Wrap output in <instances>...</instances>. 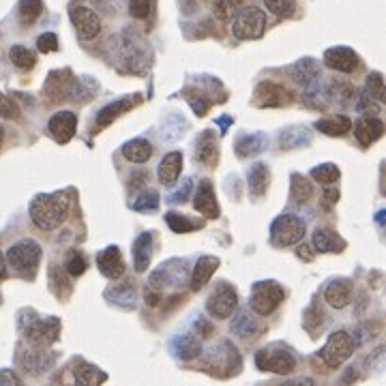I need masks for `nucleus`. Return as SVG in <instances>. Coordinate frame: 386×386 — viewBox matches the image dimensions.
I'll return each mask as SVG.
<instances>
[{
	"label": "nucleus",
	"mask_w": 386,
	"mask_h": 386,
	"mask_svg": "<svg viewBox=\"0 0 386 386\" xmlns=\"http://www.w3.org/2000/svg\"><path fill=\"white\" fill-rule=\"evenodd\" d=\"M307 232V225L305 221L298 217V215H292V212H285V215H279L273 225H271V241L275 247H290V245H296L302 241Z\"/></svg>",
	"instance_id": "20e7f679"
},
{
	"label": "nucleus",
	"mask_w": 386,
	"mask_h": 386,
	"mask_svg": "<svg viewBox=\"0 0 386 386\" xmlns=\"http://www.w3.org/2000/svg\"><path fill=\"white\" fill-rule=\"evenodd\" d=\"M166 221H168L170 229L176 232V234H189V232H193L195 227H202V223H198V221H193L181 212H174V210H170L166 215Z\"/></svg>",
	"instance_id": "e433bc0d"
},
{
	"label": "nucleus",
	"mask_w": 386,
	"mask_h": 386,
	"mask_svg": "<svg viewBox=\"0 0 386 386\" xmlns=\"http://www.w3.org/2000/svg\"><path fill=\"white\" fill-rule=\"evenodd\" d=\"M67 273H69V277H82L84 273H86V258L80 254V251H71L69 254V258H67Z\"/></svg>",
	"instance_id": "c03bdc74"
},
{
	"label": "nucleus",
	"mask_w": 386,
	"mask_h": 386,
	"mask_svg": "<svg viewBox=\"0 0 386 386\" xmlns=\"http://www.w3.org/2000/svg\"><path fill=\"white\" fill-rule=\"evenodd\" d=\"M152 256V234L150 232H142L133 243V266L137 273H144L150 264Z\"/></svg>",
	"instance_id": "c85d7f7f"
},
{
	"label": "nucleus",
	"mask_w": 386,
	"mask_h": 386,
	"mask_svg": "<svg viewBox=\"0 0 386 386\" xmlns=\"http://www.w3.org/2000/svg\"><path fill=\"white\" fill-rule=\"evenodd\" d=\"M16 361H18V365H20L26 373H30V375H39V373L47 371V369L54 365L56 356H54L52 352H45V348H37V346H24V344H20V346H18Z\"/></svg>",
	"instance_id": "f8f14e48"
},
{
	"label": "nucleus",
	"mask_w": 386,
	"mask_h": 386,
	"mask_svg": "<svg viewBox=\"0 0 386 386\" xmlns=\"http://www.w3.org/2000/svg\"><path fill=\"white\" fill-rule=\"evenodd\" d=\"M256 108H283L292 103V93L275 82H260L254 91Z\"/></svg>",
	"instance_id": "ddd939ff"
},
{
	"label": "nucleus",
	"mask_w": 386,
	"mask_h": 386,
	"mask_svg": "<svg viewBox=\"0 0 386 386\" xmlns=\"http://www.w3.org/2000/svg\"><path fill=\"white\" fill-rule=\"evenodd\" d=\"M296 256H298L300 260H305V262H312L314 256H316V249H312L309 245H300V247L296 249Z\"/></svg>",
	"instance_id": "864d4df0"
},
{
	"label": "nucleus",
	"mask_w": 386,
	"mask_h": 386,
	"mask_svg": "<svg viewBox=\"0 0 386 386\" xmlns=\"http://www.w3.org/2000/svg\"><path fill=\"white\" fill-rule=\"evenodd\" d=\"M234 333H239L241 337H249V335H256V331H258V327H256V322L254 320H249L245 314H241L239 318H237V322H234Z\"/></svg>",
	"instance_id": "8fccbe9b"
},
{
	"label": "nucleus",
	"mask_w": 386,
	"mask_h": 386,
	"mask_svg": "<svg viewBox=\"0 0 386 386\" xmlns=\"http://www.w3.org/2000/svg\"><path fill=\"white\" fill-rule=\"evenodd\" d=\"M193 157L198 164L206 168H215L219 164V137L212 129H206L200 133V137L195 140Z\"/></svg>",
	"instance_id": "2eb2a0df"
},
{
	"label": "nucleus",
	"mask_w": 386,
	"mask_h": 386,
	"mask_svg": "<svg viewBox=\"0 0 386 386\" xmlns=\"http://www.w3.org/2000/svg\"><path fill=\"white\" fill-rule=\"evenodd\" d=\"M183 172V152L174 150V152H168L166 157L161 159L159 164V170H157V176H159V183L161 185H174L178 181Z\"/></svg>",
	"instance_id": "b1692460"
},
{
	"label": "nucleus",
	"mask_w": 386,
	"mask_h": 386,
	"mask_svg": "<svg viewBox=\"0 0 386 386\" xmlns=\"http://www.w3.org/2000/svg\"><path fill=\"white\" fill-rule=\"evenodd\" d=\"M283 298H285V290L281 288V283L273 279L258 281L254 283V290H251V309L258 316H271L283 302Z\"/></svg>",
	"instance_id": "39448f33"
},
{
	"label": "nucleus",
	"mask_w": 386,
	"mask_h": 386,
	"mask_svg": "<svg viewBox=\"0 0 386 386\" xmlns=\"http://www.w3.org/2000/svg\"><path fill=\"white\" fill-rule=\"evenodd\" d=\"M154 9V0H131L129 3V11L135 20H146L150 18Z\"/></svg>",
	"instance_id": "de8ad7c7"
},
{
	"label": "nucleus",
	"mask_w": 386,
	"mask_h": 386,
	"mask_svg": "<svg viewBox=\"0 0 386 386\" xmlns=\"http://www.w3.org/2000/svg\"><path fill=\"white\" fill-rule=\"evenodd\" d=\"M47 129L52 133V137L58 142V144H67L73 135H75V129H77V116L73 112H56L50 123H47Z\"/></svg>",
	"instance_id": "aec40b11"
},
{
	"label": "nucleus",
	"mask_w": 386,
	"mask_h": 386,
	"mask_svg": "<svg viewBox=\"0 0 386 386\" xmlns=\"http://www.w3.org/2000/svg\"><path fill=\"white\" fill-rule=\"evenodd\" d=\"M183 97L189 101V106L193 108V112L198 114V116H206V112H208V108H210V103H212V99H208L202 91H198V89H185L183 91Z\"/></svg>",
	"instance_id": "58836bf2"
},
{
	"label": "nucleus",
	"mask_w": 386,
	"mask_h": 386,
	"mask_svg": "<svg viewBox=\"0 0 386 386\" xmlns=\"http://www.w3.org/2000/svg\"><path fill=\"white\" fill-rule=\"evenodd\" d=\"M191 189H193V183H191L189 178H187V181H183V189H176V191L170 195V202H174V204H176V202H185V200H187V195L191 193Z\"/></svg>",
	"instance_id": "603ef678"
},
{
	"label": "nucleus",
	"mask_w": 386,
	"mask_h": 386,
	"mask_svg": "<svg viewBox=\"0 0 386 386\" xmlns=\"http://www.w3.org/2000/svg\"><path fill=\"white\" fill-rule=\"evenodd\" d=\"M354 352V341L346 331H337L329 337L327 346L320 350V358L324 361L327 367L337 369L341 367Z\"/></svg>",
	"instance_id": "9b49d317"
},
{
	"label": "nucleus",
	"mask_w": 386,
	"mask_h": 386,
	"mask_svg": "<svg viewBox=\"0 0 386 386\" xmlns=\"http://www.w3.org/2000/svg\"><path fill=\"white\" fill-rule=\"evenodd\" d=\"M239 307V294L234 290V285H229L227 281H221L215 285V290L210 292L208 300H206V312L215 318V320H225L234 314V309Z\"/></svg>",
	"instance_id": "6e6552de"
},
{
	"label": "nucleus",
	"mask_w": 386,
	"mask_h": 386,
	"mask_svg": "<svg viewBox=\"0 0 386 386\" xmlns=\"http://www.w3.org/2000/svg\"><path fill=\"white\" fill-rule=\"evenodd\" d=\"M324 298L331 307L335 309H344L350 305V298H352V281L346 279V277H337L333 279L327 290H324Z\"/></svg>",
	"instance_id": "4be33fe9"
},
{
	"label": "nucleus",
	"mask_w": 386,
	"mask_h": 386,
	"mask_svg": "<svg viewBox=\"0 0 386 386\" xmlns=\"http://www.w3.org/2000/svg\"><path fill=\"white\" fill-rule=\"evenodd\" d=\"M312 178L318 181L320 185H335L341 178V170L335 164H322L312 170Z\"/></svg>",
	"instance_id": "ea45409f"
},
{
	"label": "nucleus",
	"mask_w": 386,
	"mask_h": 386,
	"mask_svg": "<svg viewBox=\"0 0 386 386\" xmlns=\"http://www.w3.org/2000/svg\"><path fill=\"white\" fill-rule=\"evenodd\" d=\"M120 58L127 62V69L135 73V71H140L137 64H146L148 67L150 52H148V47L140 39H135L133 35L125 33L123 35V43H120Z\"/></svg>",
	"instance_id": "dca6fc26"
},
{
	"label": "nucleus",
	"mask_w": 386,
	"mask_h": 386,
	"mask_svg": "<svg viewBox=\"0 0 386 386\" xmlns=\"http://www.w3.org/2000/svg\"><path fill=\"white\" fill-rule=\"evenodd\" d=\"M324 64L329 69H335V71H341V73H352V71L358 69L361 58H358V54L354 50L337 45V47H331V50L324 52Z\"/></svg>",
	"instance_id": "f3484780"
},
{
	"label": "nucleus",
	"mask_w": 386,
	"mask_h": 386,
	"mask_svg": "<svg viewBox=\"0 0 386 386\" xmlns=\"http://www.w3.org/2000/svg\"><path fill=\"white\" fill-rule=\"evenodd\" d=\"M0 116L7 118V120L20 118V108H18V103H16L11 97L3 95V93H0Z\"/></svg>",
	"instance_id": "09e8293b"
},
{
	"label": "nucleus",
	"mask_w": 386,
	"mask_h": 386,
	"mask_svg": "<svg viewBox=\"0 0 386 386\" xmlns=\"http://www.w3.org/2000/svg\"><path fill=\"white\" fill-rule=\"evenodd\" d=\"M256 365L262 371H273V373H279V375H288V373H292L296 369V358L281 344H273L268 348H262L256 354Z\"/></svg>",
	"instance_id": "423d86ee"
},
{
	"label": "nucleus",
	"mask_w": 386,
	"mask_h": 386,
	"mask_svg": "<svg viewBox=\"0 0 386 386\" xmlns=\"http://www.w3.org/2000/svg\"><path fill=\"white\" fill-rule=\"evenodd\" d=\"M204 367L210 369L217 378L237 375L241 369V354H239L237 346H232L229 341H223L217 350H210L208 363Z\"/></svg>",
	"instance_id": "1a4fd4ad"
},
{
	"label": "nucleus",
	"mask_w": 386,
	"mask_h": 386,
	"mask_svg": "<svg viewBox=\"0 0 386 386\" xmlns=\"http://www.w3.org/2000/svg\"><path fill=\"white\" fill-rule=\"evenodd\" d=\"M73 71L71 69H60V71H52L45 80L43 86V95L50 103H58L71 97V89H73Z\"/></svg>",
	"instance_id": "4468645a"
},
{
	"label": "nucleus",
	"mask_w": 386,
	"mask_h": 386,
	"mask_svg": "<svg viewBox=\"0 0 386 386\" xmlns=\"http://www.w3.org/2000/svg\"><path fill=\"white\" fill-rule=\"evenodd\" d=\"M367 95H369V97H375L378 101H384V99H386L384 77H382V73L373 71V73L367 75Z\"/></svg>",
	"instance_id": "49530a36"
},
{
	"label": "nucleus",
	"mask_w": 386,
	"mask_h": 386,
	"mask_svg": "<svg viewBox=\"0 0 386 386\" xmlns=\"http://www.w3.org/2000/svg\"><path fill=\"white\" fill-rule=\"evenodd\" d=\"M294 82H298L300 86L309 89L314 86L318 80H320V67L312 60V58H302L300 62H296L292 69H290Z\"/></svg>",
	"instance_id": "bb28decb"
},
{
	"label": "nucleus",
	"mask_w": 386,
	"mask_h": 386,
	"mask_svg": "<svg viewBox=\"0 0 386 386\" xmlns=\"http://www.w3.org/2000/svg\"><path fill=\"white\" fill-rule=\"evenodd\" d=\"M337 200H339V191L337 189H327L324 191V202L327 204H337Z\"/></svg>",
	"instance_id": "6e6d98bb"
},
{
	"label": "nucleus",
	"mask_w": 386,
	"mask_h": 386,
	"mask_svg": "<svg viewBox=\"0 0 386 386\" xmlns=\"http://www.w3.org/2000/svg\"><path fill=\"white\" fill-rule=\"evenodd\" d=\"M193 208L204 215L206 219H219L221 208L217 204V195H215V187L210 181H202L198 185V191L193 193Z\"/></svg>",
	"instance_id": "6ab92c4d"
},
{
	"label": "nucleus",
	"mask_w": 386,
	"mask_h": 386,
	"mask_svg": "<svg viewBox=\"0 0 386 386\" xmlns=\"http://www.w3.org/2000/svg\"><path fill=\"white\" fill-rule=\"evenodd\" d=\"M3 137H5V133H3V127H0V146H3Z\"/></svg>",
	"instance_id": "bf43d9fd"
},
{
	"label": "nucleus",
	"mask_w": 386,
	"mask_h": 386,
	"mask_svg": "<svg viewBox=\"0 0 386 386\" xmlns=\"http://www.w3.org/2000/svg\"><path fill=\"white\" fill-rule=\"evenodd\" d=\"M202 352V346H200V339L193 337V335H185L178 339V346H176V356H181L183 361H191L195 356H200Z\"/></svg>",
	"instance_id": "a19ab883"
},
{
	"label": "nucleus",
	"mask_w": 386,
	"mask_h": 386,
	"mask_svg": "<svg viewBox=\"0 0 386 386\" xmlns=\"http://www.w3.org/2000/svg\"><path fill=\"white\" fill-rule=\"evenodd\" d=\"M69 18H71V24H73L77 37L84 41L95 39L101 33V18L89 5H82V3H77V0H73L69 5Z\"/></svg>",
	"instance_id": "9d476101"
},
{
	"label": "nucleus",
	"mask_w": 386,
	"mask_h": 386,
	"mask_svg": "<svg viewBox=\"0 0 386 386\" xmlns=\"http://www.w3.org/2000/svg\"><path fill=\"white\" fill-rule=\"evenodd\" d=\"M266 30V13L258 7H245L234 16L232 22V33L237 39L249 41V39H260Z\"/></svg>",
	"instance_id": "0eeeda50"
},
{
	"label": "nucleus",
	"mask_w": 386,
	"mask_h": 386,
	"mask_svg": "<svg viewBox=\"0 0 386 386\" xmlns=\"http://www.w3.org/2000/svg\"><path fill=\"white\" fill-rule=\"evenodd\" d=\"M384 133V123L380 118H363L354 125V135L361 146H371Z\"/></svg>",
	"instance_id": "a878e982"
},
{
	"label": "nucleus",
	"mask_w": 386,
	"mask_h": 386,
	"mask_svg": "<svg viewBox=\"0 0 386 386\" xmlns=\"http://www.w3.org/2000/svg\"><path fill=\"white\" fill-rule=\"evenodd\" d=\"M146 181H148V172H137V174H133V176H131V189L142 187Z\"/></svg>",
	"instance_id": "5fc2aeb1"
},
{
	"label": "nucleus",
	"mask_w": 386,
	"mask_h": 386,
	"mask_svg": "<svg viewBox=\"0 0 386 386\" xmlns=\"http://www.w3.org/2000/svg\"><path fill=\"white\" fill-rule=\"evenodd\" d=\"M210 333H212V331H210V324L200 322V333H198V335H200V337H210Z\"/></svg>",
	"instance_id": "4d7b16f0"
},
{
	"label": "nucleus",
	"mask_w": 386,
	"mask_h": 386,
	"mask_svg": "<svg viewBox=\"0 0 386 386\" xmlns=\"http://www.w3.org/2000/svg\"><path fill=\"white\" fill-rule=\"evenodd\" d=\"M264 5L277 18H290L296 9V0H264Z\"/></svg>",
	"instance_id": "a18cd8bd"
},
{
	"label": "nucleus",
	"mask_w": 386,
	"mask_h": 386,
	"mask_svg": "<svg viewBox=\"0 0 386 386\" xmlns=\"http://www.w3.org/2000/svg\"><path fill=\"white\" fill-rule=\"evenodd\" d=\"M142 103V97L140 95H131V97H123V99H116L112 103H108L106 108H101V112L97 114V127L103 129V127H110L116 118H120L123 114L131 112L133 108H137Z\"/></svg>",
	"instance_id": "a211bd4d"
},
{
	"label": "nucleus",
	"mask_w": 386,
	"mask_h": 386,
	"mask_svg": "<svg viewBox=\"0 0 386 386\" xmlns=\"http://www.w3.org/2000/svg\"><path fill=\"white\" fill-rule=\"evenodd\" d=\"M316 129L324 135H346L350 129H352V120L344 114H337V116H331V118H322L316 123Z\"/></svg>",
	"instance_id": "2f4dec72"
},
{
	"label": "nucleus",
	"mask_w": 386,
	"mask_h": 386,
	"mask_svg": "<svg viewBox=\"0 0 386 386\" xmlns=\"http://www.w3.org/2000/svg\"><path fill=\"white\" fill-rule=\"evenodd\" d=\"M18 13L24 26H33L43 13V0H20Z\"/></svg>",
	"instance_id": "f704fd0d"
},
{
	"label": "nucleus",
	"mask_w": 386,
	"mask_h": 386,
	"mask_svg": "<svg viewBox=\"0 0 386 386\" xmlns=\"http://www.w3.org/2000/svg\"><path fill=\"white\" fill-rule=\"evenodd\" d=\"M131 208L133 210H140V212H152L159 208V193L157 191H146L142 193L135 202H131Z\"/></svg>",
	"instance_id": "37998d69"
},
{
	"label": "nucleus",
	"mask_w": 386,
	"mask_h": 386,
	"mask_svg": "<svg viewBox=\"0 0 386 386\" xmlns=\"http://www.w3.org/2000/svg\"><path fill=\"white\" fill-rule=\"evenodd\" d=\"M97 266L101 271L103 277L108 279H120L123 273H125V262H123V256H120V249L116 245L112 247H106L103 251H99L97 256Z\"/></svg>",
	"instance_id": "412c9836"
},
{
	"label": "nucleus",
	"mask_w": 386,
	"mask_h": 386,
	"mask_svg": "<svg viewBox=\"0 0 386 386\" xmlns=\"http://www.w3.org/2000/svg\"><path fill=\"white\" fill-rule=\"evenodd\" d=\"M73 375H75V382L80 384H101L108 380V375L103 371H99L95 365H89L86 361L77 358L75 361V369H73Z\"/></svg>",
	"instance_id": "473e14b6"
},
{
	"label": "nucleus",
	"mask_w": 386,
	"mask_h": 386,
	"mask_svg": "<svg viewBox=\"0 0 386 386\" xmlns=\"http://www.w3.org/2000/svg\"><path fill=\"white\" fill-rule=\"evenodd\" d=\"M266 144H268L266 135L260 133V131H256V133H245V135H241V137L237 140L234 150H237V154H239L241 159H249V157H254V154L262 152V150L266 148Z\"/></svg>",
	"instance_id": "cd10ccee"
},
{
	"label": "nucleus",
	"mask_w": 386,
	"mask_h": 386,
	"mask_svg": "<svg viewBox=\"0 0 386 386\" xmlns=\"http://www.w3.org/2000/svg\"><path fill=\"white\" fill-rule=\"evenodd\" d=\"M35 316V314H33ZM60 320L50 316V318H24V314L20 312V331L24 333L26 341L30 346H37V348H50L52 344L58 341L60 337Z\"/></svg>",
	"instance_id": "f03ea898"
},
{
	"label": "nucleus",
	"mask_w": 386,
	"mask_h": 386,
	"mask_svg": "<svg viewBox=\"0 0 386 386\" xmlns=\"http://www.w3.org/2000/svg\"><path fill=\"white\" fill-rule=\"evenodd\" d=\"M309 198H314V185L307 181L302 174H292V185H290V200L305 204Z\"/></svg>",
	"instance_id": "72a5a7b5"
},
{
	"label": "nucleus",
	"mask_w": 386,
	"mask_h": 386,
	"mask_svg": "<svg viewBox=\"0 0 386 386\" xmlns=\"http://www.w3.org/2000/svg\"><path fill=\"white\" fill-rule=\"evenodd\" d=\"M314 247L320 254H341L348 247V243L337 234L335 229L322 227V229H316V234H314Z\"/></svg>",
	"instance_id": "5701e85b"
},
{
	"label": "nucleus",
	"mask_w": 386,
	"mask_h": 386,
	"mask_svg": "<svg viewBox=\"0 0 386 386\" xmlns=\"http://www.w3.org/2000/svg\"><path fill=\"white\" fill-rule=\"evenodd\" d=\"M217 268H219V258H215V256L200 258L193 266V273H191V290L200 292L210 281V277L215 275Z\"/></svg>",
	"instance_id": "393cba45"
},
{
	"label": "nucleus",
	"mask_w": 386,
	"mask_h": 386,
	"mask_svg": "<svg viewBox=\"0 0 386 386\" xmlns=\"http://www.w3.org/2000/svg\"><path fill=\"white\" fill-rule=\"evenodd\" d=\"M7 277V262L3 258V254H0V281H3Z\"/></svg>",
	"instance_id": "13d9d810"
},
{
	"label": "nucleus",
	"mask_w": 386,
	"mask_h": 386,
	"mask_svg": "<svg viewBox=\"0 0 386 386\" xmlns=\"http://www.w3.org/2000/svg\"><path fill=\"white\" fill-rule=\"evenodd\" d=\"M7 266L13 268V273H18L24 279H35L39 262H41V245L33 239H24L20 243H16L9 251H7Z\"/></svg>",
	"instance_id": "7ed1b4c3"
},
{
	"label": "nucleus",
	"mask_w": 386,
	"mask_h": 386,
	"mask_svg": "<svg viewBox=\"0 0 386 386\" xmlns=\"http://www.w3.org/2000/svg\"><path fill=\"white\" fill-rule=\"evenodd\" d=\"M30 219L41 229H56L69 215V193L56 191V193H39L33 198L28 206Z\"/></svg>",
	"instance_id": "f257e3e1"
},
{
	"label": "nucleus",
	"mask_w": 386,
	"mask_h": 386,
	"mask_svg": "<svg viewBox=\"0 0 386 386\" xmlns=\"http://www.w3.org/2000/svg\"><path fill=\"white\" fill-rule=\"evenodd\" d=\"M247 183H249V191L254 198H262L268 189V183H271V170L266 164L258 161L254 164V168L249 170V176H247Z\"/></svg>",
	"instance_id": "7c9ffc66"
},
{
	"label": "nucleus",
	"mask_w": 386,
	"mask_h": 386,
	"mask_svg": "<svg viewBox=\"0 0 386 386\" xmlns=\"http://www.w3.org/2000/svg\"><path fill=\"white\" fill-rule=\"evenodd\" d=\"M9 56H11V62L22 71H28V69H33L37 64V54L33 50L24 47V45H13L9 50Z\"/></svg>",
	"instance_id": "4c0bfd02"
},
{
	"label": "nucleus",
	"mask_w": 386,
	"mask_h": 386,
	"mask_svg": "<svg viewBox=\"0 0 386 386\" xmlns=\"http://www.w3.org/2000/svg\"><path fill=\"white\" fill-rule=\"evenodd\" d=\"M37 50L41 54H50V52H56L58 50V37L54 33H43L39 39H37Z\"/></svg>",
	"instance_id": "3c124183"
},
{
	"label": "nucleus",
	"mask_w": 386,
	"mask_h": 386,
	"mask_svg": "<svg viewBox=\"0 0 386 386\" xmlns=\"http://www.w3.org/2000/svg\"><path fill=\"white\" fill-rule=\"evenodd\" d=\"M123 157L131 164H146L152 157V144L144 137H135L123 146Z\"/></svg>",
	"instance_id": "c756f323"
},
{
	"label": "nucleus",
	"mask_w": 386,
	"mask_h": 386,
	"mask_svg": "<svg viewBox=\"0 0 386 386\" xmlns=\"http://www.w3.org/2000/svg\"><path fill=\"white\" fill-rule=\"evenodd\" d=\"M97 91V82L89 80V77H75L73 80V89H71V97L73 101H80V103H86L89 99H93Z\"/></svg>",
	"instance_id": "c9c22d12"
},
{
	"label": "nucleus",
	"mask_w": 386,
	"mask_h": 386,
	"mask_svg": "<svg viewBox=\"0 0 386 386\" xmlns=\"http://www.w3.org/2000/svg\"><path fill=\"white\" fill-rule=\"evenodd\" d=\"M279 144H281V148H296V146L309 144V133H305L302 127L288 129L279 135Z\"/></svg>",
	"instance_id": "79ce46f5"
}]
</instances>
